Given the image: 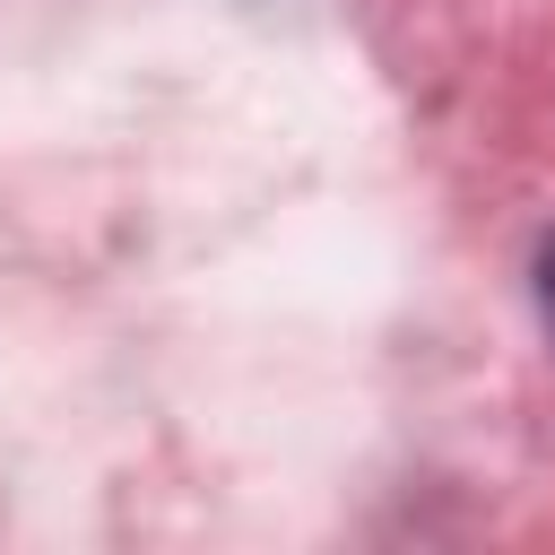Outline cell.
Masks as SVG:
<instances>
[{"label": "cell", "mask_w": 555, "mask_h": 555, "mask_svg": "<svg viewBox=\"0 0 555 555\" xmlns=\"http://www.w3.org/2000/svg\"><path fill=\"white\" fill-rule=\"evenodd\" d=\"M538 295H546V321H555V251H546V269H538Z\"/></svg>", "instance_id": "6da1fadb"}]
</instances>
